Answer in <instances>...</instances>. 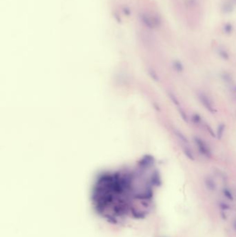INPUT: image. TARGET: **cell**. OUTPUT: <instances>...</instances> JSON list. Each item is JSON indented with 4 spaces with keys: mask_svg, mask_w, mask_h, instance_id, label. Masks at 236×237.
Returning a JSON list of instances; mask_svg holds the SVG:
<instances>
[{
    "mask_svg": "<svg viewBox=\"0 0 236 237\" xmlns=\"http://www.w3.org/2000/svg\"><path fill=\"white\" fill-rule=\"evenodd\" d=\"M220 78H221L222 81H223L227 86H229V85H231V84L235 83L233 75H232L231 73L228 72V71H222V72L220 74Z\"/></svg>",
    "mask_w": 236,
    "mask_h": 237,
    "instance_id": "5b68a950",
    "label": "cell"
},
{
    "mask_svg": "<svg viewBox=\"0 0 236 237\" xmlns=\"http://www.w3.org/2000/svg\"><path fill=\"white\" fill-rule=\"evenodd\" d=\"M204 184L206 189L209 191H215L218 187L215 180L211 176H206L204 178Z\"/></svg>",
    "mask_w": 236,
    "mask_h": 237,
    "instance_id": "3957f363",
    "label": "cell"
},
{
    "mask_svg": "<svg viewBox=\"0 0 236 237\" xmlns=\"http://www.w3.org/2000/svg\"><path fill=\"white\" fill-rule=\"evenodd\" d=\"M220 206L223 211L227 210V209H229L230 208V206L228 205V204L224 203V202H221V203H220Z\"/></svg>",
    "mask_w": 236,
    "mask_h": 237,
    "instance_id": "9a60e30c",
    "label": "cell"
},
{
    "mask_svg": "<svg viewBox=\"0 0 236 237\" xmlns=\"http://www.w3.org/2000/svg\"><path fill=\"white\" fill-rule=\"evenodd\" d=\"M233 228L236 232V218L234 219V221H233Z\"/></svg>",
    "mask_w": 236,
    "mask_h": 237,
    "instance_id": "2e32d148",
    "label": "cell"
},
{
    "mask_svg": "<svg viewBox=\"0 0 236 237\" xmlns=\"http://www.w3.org/2000/svg\"><path fill=\"white\" fill-rule=\"evenodd\" d=\"M172 66H173V69L175 70L177 73H182L183 70H184V67H183V65L181 63V62L179 61H175L173 62V64H172Z\"/></svg>",
    "mask_w": 236,
    "mask_h": 237,
    "instance_id": "30bf717a",
    "label": "cell"
},
{
    "mask_svg": "<svg viewBox=\"0 0 236 237\" xmlns=\"http://www.w3.org/2000/svg\"><path fill=\"white\" fill-rule=\"evenodd\" d=\"M222 193H223L224 196L226 198V199L229 200V201H233V199H234L233 194V193H232L231 190L229 188L224 187L222 190Z\"/></svg>",
    "mask_w": 236,
    "mask_h": 237,
    "instance_id": "8fae6325",
    "label": "cell"
},
{
    "mask_svg": "<svg viewBox=\"0 0 236 237\" xmlns=\"http://www.w3.org/2000/svg\"><path fill=\"white\" fill-rule=\"evenodd\" d=\"M200 128H202L203 130H204L205 131H206L207 133H208L210 136H211V137H216L215 132L213 131V129L211 126L209 125V123H207L206 121H204V120L203 121V122L200 126Z\"/></svg>",
    "mask_w": 236,
    "mask_h": 237,
    "instance_id": "ba28073f",
    "label": "cell"
},
{
    "mask_svg": "<svg viewBox=\"0 0 236 237\" xmlns=\"http://www.w3.org/2000/svg\"><path fill=\"white\" fill-rule=\"evenodd\" d=\"M226 131V124L224 123H220L218 124V127H217L215 134L216 137L218 139H221L224 135Z\"/></svg>",
    "mask_w": 236,
    "mask_h": 237,
    "instance_id": "52a82bcc",
    "label": "cell"
},
{
    "mask_svg": "<svg viewBox=\"0 0 236 237\" xmlns=\"http://www.w3.org/2000/svg\"><path fill=\"white\" fill-rule=\"evenodd\" d=\"M228 87H229V90L230 92L233 93V94H236V82H235Z\"/></svg>",
    "mask_w": 236,
    "mask_h": 237,
    "instance_id": "5bb4252c",
    "label": "cell"
},
{
    "mask_svg": "<svg viewBox=\"0 0 236 237\" xmlns=\"http://www.w3.org/2000/svg\"><path fill=\"white\" fill-rule=\"evenodd\" d=\"M181 149H182L183 155L191 161L195 160V155L193 152V149L189 146V144H181Z\"/></svg>",
    "mask_w": 236,
    "mask_h": 237,
    "instance_id": "277c9868",
    "label": "cell"
},
{
    "mask_svg": "<svg viewBox=\"0 0 236 237\" xmlns=\"http://www.w3.org/2000/svg\"><path fill=\"white\" fill-rule=\"evenodd\" d=\"M177 110H178V112H179V115L181 116V118H182L183 121L186 122V123H188V122L189 118H188V116L186 112L184 109H183L181 106H179L177 108Z\"/></svg>",
    "mask_w": 236,
    "mask_h": 237,
    "instance_id": "4fadbf2b",
    "label": "cell"
},
{
    "mask_svg": "<svg viewBox=\"0 0 236 237\" xmlns=\"http://www.w3.org/2000/svg\"><path fill=\"white\" fill-rule=\"evenodd\" d=\"M173 133L174 135H175V137H177V139L181 143V144H189L188 139V137L185 135V134L183 132L175 128L173 130Z\"/></svg>",
    "mask_w": 236,
    "mask_h": 237,
    "instance_id": "8992f818",
    "label": "cell"
},
{
    "mask_svg": "<svg viewBox=\"0 0 236 237\" xmlns=\"http://www.w3.org/2000/svg\"><path fill=\"white\" fill-rule=\"evenodd\" d=\"M193 142L197 147L199 153L206 159H211L213 157V152L211 148L208 143L204 139L198 136H194L193 138Z\"/></svg>",
    "mask_w": 236,
    "mask_h": 237,
    "instance_id": "6da1fadb",
    "label": "cell"
},
{
    "mask_svg": "<svg viewBox=\"0 0 236 237\" xmlns=\"http://www.w3.org/2000/svg\"><path fill=\"white\" fill-rule=\"evenodd\" d=\"M168 96H169V98L171 99L172 103H173L175 106H177V108L180 106V101H179V99L177 98V96H176L173 92H168Z\"/></svg>",
    "mask_w": 236,
    "mask_h": 237,
    "instance_id": "7c38bea8",
    "label": "cell"
},
{
    "mask_svg": "<svg viewBox=\"0 0 236 237\" xmlns=\"http://www.w3.org/2000/svg\"><path fill=\"white\" fill-rule=\"evenodd\" d=\"M234 96H233V97H234V99H235V100L236 101V94H233Z\"/></svg>",
    "mask_w": 236,
    "mask_h": 237,
    "instance_id": "e0dca14e",
    "label": "cell"
},
{
    "mask_svg": "<svg viewBox=\"0 0 236 237\" xmlns=\"http://www.w3.org/2000/svg\"><path fill=\"white\" fill-rule=\"evenodd\" d=\"M197 96L199 101H200L201 105L204 107V109H206L210 114L216 113L217 110L215 109L214 103L210 99V97L206 92H204V91H199L197 92Z\"/></svg>",
    "mask_w": 236,
    "mask_h": 237,
    "instance_id": "7a4b0ae2",
    "label": "cell"
},
{
    "mask_svg": "<svg viewBox=\"0 0 236 237\" xmlns=\"http://www.w3.org/2000/svg\"><path fill=\"white\" fill-rule=\"evenodd\" d=\"M191 121L195 125L198 126V127H200L201 124L204 121V119H203L202 116L200 114L197 113V112H195L191 115Z\"/></svg>",
    "mask_w": 236,
    "mask_h": 237,
    "instance_id": "9c48e42d",
    "label": "cell"
}]
</instances>
